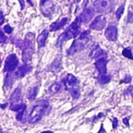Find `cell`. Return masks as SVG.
I'll use <instances>...</instances> for the list:
<instances>
[{"label":"cell","instance_id":"d590c367","mask_svg":"<svg viewBox=\"0 0 133 133\" xmlns=\"http://www.w3.org/2000/svg\"><path fill=\"white\" fill-rule=\"evenodd\" d=\"M48 1H49V0H41V5L43 6Z\"/></svg>","mask_w":133,"mask_h":133},{"label":"cell","instance_id":"ffe728a7","mask_svg":"<svg viewBox=\"0 0 133 133\" xmlns=\"http://www.w3.org/2000/svg\"><path fill=\"white\" fill-rule=\"evenodd\" d=\"M66 83L69 87H75L76 85V83H78L77 79L72 74H68L67 77H66Z\"/></svg>","mask_w":133,"mask_h":133},{"label":"cell","instance_id":"8d00e7d4","mask_svg":"<svg viewBox=\"0 0 133 133\" xmlns=\"http://www.w3.org/2000/svg\"><path fill=\"white\" fill-rule=\"evenodd\" d=\"M7 105H8V104H7V103H5V104H2V105H1V108H2V109H4Z\"/></svg>","mask_w":133,"mask_h":133},{"label":"cell","instance_id":"8992f818","mask_svg":"<svg viewBox=\"0 0 133 133\" xmlns=\"http://www.w3.org/2000/svg\"><path fill=\"white\" fill-rule=\"evenodd\" d=\"M19 65V59L15 54L9 55L5 62L4 71L7 72H12L15 71Z\"/></svg>","mask_w":133,"mask_h":133},{"label":"cell","instance_id":"cb8c5ba5","mask_svg":"<svg viewBox=\"0 0 133 133\" xmlns=\"http://www.w3.org/2000/svg\"><path fill=\"white\" fill-rule=\"evenodd\" d=\"M122 55H123V56H125V58H129V59L133 60L132 53V51H131L130 48H125V49L122 51Z\"/></svg>","mask_w":133,"mask_h":133},{"label":"cell","instance_id":"4fadbf2b","mask_svg":"<svg viewBox=\"0 0 133 133\" xmlns=\"http://www.w3.org/2000/svg\"><path fill=\"white\" fill-rule=\"evenodd\" d=\"M31 67L27 65L26 64H23L20 65L19 68H17V70L15 72L14 75L16 78H23L26 73H28L31 70Z\"/></svg>","mask_w":133,"mask_h":133},{"label":"cell","instance_id":"7c38bea8","mask_svg":"<svg viewBox=\"0 0 133 133\" xmlns=\"http://www.w3.org/2000/svg\"><path fill=\"white\" fill-rule=\"evenodd\" d=\"M90 58L97 59V58H105V56H107V52H105L104 51H103L99 45H97L90 52Z\"/></svg>","mask_w":133,"mask_h":133},{"label":"cell","instance_id":"e0dca14e","mask_svg":"<svg viewBox=\"0 0 133 133\" xmlns=\"http://www.w3.org/2000/svg\"><path fill=\"white\" fill-rule=\"evenodd\" d=\"M14 76L15 75H12L11 72H8L5 78V87L7 89L11 88L14 83Z\"/></svg>","mask_w":133,"mask_h":133},{"label":"cell","instance_id":"d6986e66","mask_svg":"<svg viewBox=\"0 0 133 133\" xmlns=\"http://www.w3.org/2000/svg\"><path fill=\"white\" fill-rule=\"evenodd\" d=\"M37 91H38V89L37 87H34L31 89H30V90L28 91V94H27V98L29 101H34L36 99V97L37 95Z\"/></svg>","mask_w":133,"mask_h":133},{"label":"cell","instance_id":"1f68e13d","mask_svg":"<svg viewBox=\"0 0 133 133\" xmlns=\"http://www.w3.org/2000/svg\"><path fill=\"white\" fill-rule=\"evenodd\" d=\"M97 133H106V131H105V129H104V125H103V124H101V126L100 131H99V132H98Z\"/></svg>","mask_w":133,"mask_h":133},{"label":"cell","instance_id":"5bb4252c","mask_svg":"<svg viewBox=\"0 0 133 133\" xmlns=\"http://www.w3.org/2000/svg\"><path fill=\"white\" fill-rule=\"evenodd\" d=\"M68 20H69V19L67 17H64V18L61 19L59 21L51 23V25L50 26V31H56V30H60L68 23Z\"/></svg>","mask_w":133,"mask_h":133},{"label":"cell","instance_id":"f546056e","mask_svg":"<svg viewBox=\"0 0 133 133\" xmlns=\"http://www.w3.org/2000/svg\"><path fill=\"white\" fill-rule=\"evenodd\" d=\"M112 125H113V129H115L117 128V126L118 125V120L116 118H113Z\"/></svg>","mask_w":133,"mask_h":133},{"label":"cell","instance_id":"d6a6232c","mask_svg":"<svg viewBox=\"0 0 133 133\" xmlns=\"http://www.w3.org/2000/svg\"><path fill=\"white\" fill-rule=\"evenodd\" d=\"M123 123H124L125 125H126L127 126H129V118H125L123 119Z\"/></svg>","mask_w":133,"mask_h":133},{"label":"cell","instance_id":"2e32d148","mask_svg":"<svg viewBox=\"0 0 133 133\" xmlns=\"http://www.w3.org/2000/svg\"><path fill=\"white\" fill-rule=\"evenodd\" d=\"M62 69V62L61 58H56L50 65L48 71L53 72H58Z\"/></svg>","mask_w":133,"mask_h":133},{"label":"cell","instance_id":"44dd1931","mask_svg":"<svg viewBox=\"0 0 133 133\" xmlns=\"http://www.w3.org/2000/svg\"><path fill=\"white\" fill-rule=\"evenodd\" d=\"M24 108H26V104H23V103H21V104H11L10 106H9V109L11 111H16V112H19L21 110H23Z\"/></svg>","mask_w":133,"mask_h":133},{"label":"cell","instance_id":"e575fe53","mask_svg":"<svg viewBox=\"0 0 133 133\" xmlns=\"http://www.w3.org/2000/svg\"><path fill=\"white\" fill-rule=\"evenodd\" d=\"M3 22H4V16H3L2 12H1V22H0V24L2 25V24L3 23Z\"/></svg>","mask_w":133,"mask_h":133},{"label":"cell","instance_id":"30bf717a","mask_svg":"<svg viewBox=\"0 0 133 133\" xmlns=\"http://www.w3.org/2000/svg\"><path fill=\"white\" fill-rule=\"evenodd\" d=\"M107 59L106 58H101L99 59H97L94 65L96 67V69H97L98 72L102 76V75H105L107 73Z\"/></svg>","mask_w":133,"mask_h":133},{"label":"cell","instance_id":"f1b7e54d","mask_svg":"<svg viewBox=\"0 0 133 133\" xmlns=\"http://www.w3.org/2000/svg\"><path fill=\"white\" fill-rule=\"evenodd\" d=\"M131 81H132V77H131V76L126 75L125 77V79H124V82H125V83H131Z\"/></svg>","mask_w":133,"mask_h":133},{"label":"cell","instance_id":"5b68a950","mask_svg":"<svg viewBox=\"0 0 133 133\" xmlns=\"http://www.w3.org/2000/svg\"><path fill=\"white\" fill-rule=\"evenodd\" d=\"M89 41H90V40L81 39V38H79V39L74 41L72 44L71 45V47L68 49L66 54L68 55H74L75 53H77L79 51H83V49L86 48V47L87 46V44H88Z\"/></svg>","mask_w":133,"mask_h":133},{"label":"cell","instance_id":"7a4b0ae2","mask_svg":"<svg viewBox=\"0 0 133 133\" xmlns=\"http://www.w3.org/2000/svg\"><path fill=\"white\" fill-rule=\"evenodd\" d=\"M79 17H77L76 19V20L74 22H72L70 26L58 37L57 42H56V46L57 47H61L63 43L69 39L72 38H75L79 34Z\"/></svg>","mask_w":133,"mask_h":133},{"label":"cell","instance_id":"ab89813d","mask_svg":"<svg viewBox=\"0 0 133 133\" xmlns=\"http://www.w3.org/2000/svg\"><path fill=\"white\" fill-rule=\"evenodd\" d=\"M132 9H133V6H132Z\"/></svg>","mask_w":133,"mask_h":133},{"label":"cell","instance_id":"4dcf8cb0","mask_svg":"<svg viewBox=\"0 0 133 133\" xmlns=\"http://www.w3.org/2000/svg\"><path fill=\"white\" fill-rule=\"evenodd\" d=\"M128 22L129 23H132L133 22V13L129 12L128 15Z\"/></svg>","mask_w":133,"mask_h":133},{"label":"cell","instance_id":"52a82bcc","mask_svg":"<svg viewBox=\"0 0 133 133\" xmlns=\"http://www.w3.org/2000/svg\"><path fill=\"white\" fill-rule=\"evenodd\" d=\"M106 23V17L103 15H99L94 19V21H92V23L90 25V28L95 30H101L104 28Z\"/></svg>","mask_w":133,"mask_h":133},{"label":"cell","instance_id":"83f0119b","mask_svg":"<svg viewBox=\"0 0 133 133\" xmlns=\"http://www.w3.org/2000/svg\"><path fill=\"white\" fill-rule=\"evenodd\" d=\"M6 41H7V37H6V36H5V34H4V33H3V31L2 30V31H1V38H0V42H1L2 44H4L5 42H6Z\"/></svg>","mask_w":133,"mask_h":133},{"label":"cell","instance_id":"74e56055","mask_svg":"<svg viewBox=\"0 0 133 133\" xmlns=\"http://www.w3.org/2000/svg\"><path fill=\"white\" fill-rule=\"evenodd\" d=\"M26 1H27V2H28L30 5H31L32 6L34 5V4H33V2H32V1H31V0H26Z\"/></svg>","mask_w":133,"mask_h":133},{"label":"cell","instance_id":"ac0fdd59","mask_svg":"<svg viewBox=\"0 0 133 133\" xmlns=\"http://www.w3.org/2000/svg\"><path fill=\"white\" fill-rule=\"evenodd\" d=\"M62 88V85L61 83H53L52 85L50 86L49 89H48V92H49V94H55L59 92V90H61Z\"/></svg>","mask_w":133,"mask_h":133},{"label":"cell","instance_id":"d4e9b609","mask_svg":"<svg viewBox=\"0 0 133 133\" xmlns=\"http://www.w3.org/2000/svg\"><path fill=\"white\" fill-rule=\"evenodd\" d=\"M124 10H125V5H121V6L117 9V11H116V12H115V16H116V17H117L118 19H121L122 16L123 15Z\"/></svg>","mask_w":133,"mask_h":133},{"label":"cell","instance_id":"ba28073f","mask_svg":"<svg viewBox=\"0 0 133 133\" xmlns=\"http://www.w3.org/2000/svg\"><path fill=\"white\" fill-rule=\"evenodd\" d=\"M94 10L92 7H86L81 15L79 16V19L80 23H88L92 20L94 16Z\"/></svg>","mask_w":133,"mask_h":133},{"label":"cell","instance_id":"9c48e42d","mask_svg":"<svg viewBox=\"0 0 133 133\" xmlns=\"http://www.w3.org/2000/svg\"><path fill=\"white\" fill-rule=\"evenodd\" d=\"M105 37L110 41H116L118 39V29L114 25H109L104 33Z\"/></svg>","mask_w":133,"mask_h":133},{"label":"cell","instance_id":"7402d4cb","mask_svg":"<svg viewBox=\"0 0 133 133\" xmlns=\"http://www.w3.org/2000/svg\"><path fill=\"white\" fill-rule=\"evenodd\" d=\"M111 79V76H108V75H102L101 76V77L99 78L98 79V83L100 84H106V83H108Z\"/></svg>","mask_w":133,"mask_h":133},{"label":"cell","instance_id":"4316f807","mask_svg":"<svg viewBox=\"0 0 133 133\" xmlns=\"http://www.w3.org/2000/svg\"><path fill=\"white\" fill-rule=\"evenodd\" d=\"M3 30L6 33V34H11L12 33V28L9 25V24H7V25H5L4 27H3Z\"/></svg>","mask_w":133,"mask_h":133},{"label":"cell","instance_id":"836d02e7","mask_svg":"<svg viewBox=\"0 0 133 133\" xmlns=\"http://www.w3.org/2000/svg\"><path fill=\"white\" fill-rule=\"evenodd\" d=\"M19 3H20V6H21V9H23L24 8V5H25V2H24V0H19Z\"/></svg>","mask_w":133,"mask_h":133},{"label":"cell","instance_id":"484cf974","mask_svg":"<svg viewBox=\"0 0 133 133\" xmlns=\"http://www.w3.org/2000/svg\"><path fill=\"white\" fill-rule=\"evenodd\" d=\"M26 108H24L23 110H21L20 111L18 112V114L16 115V120L19 121V122H21L23 120V115H24V113L26 111Z\"/></svg>","mask_w":133,"mask_h":133},{"label":"cell","instance_id":"f35d334b","mask_svg":"<svg viewBox=\"0 0 133 133\" xmlns=\"http://www.w3.org/2000/svg\"><path fill=\"white\" fill-rule=\"evenodd\" d=\"M41 133H54L53 132H51V131H44V132H42Z\"/></svg>","mask_w":133,"mask_h":133},{"label":"cell","instance_id":"3957f363","mask_svg":"<svg viewBox=\"0 0 133 133\" xmlns=\"http://www.w3.org/2000/svg\"><path fill=\"white\" fill-rule=\"evenodd\" d=\"M49 108V104L46 101H41L32 108V111L29 115L28 122L30 124H35L38 122L42 117L45 115Z\"/></svg>","mask_w":133,"mask_h":133},{"label":"cell","instance_id":"603a6c76","mask_svg":"<svg viewBox=\"0 0 133 133\" xmlns=\"http://www.w3.org/2000/svg\"><path fill=\"white\" fill-rule=\"evenodd\" d=\"M69 94H71L72 97L75 100H77L79 96H80V92L79 90V89L77 88H72V89H69Z\"/></svg>","mask_w":133,"mask_h":133},{"label":"cell","instance_id":"277c9868","mask_svg":"<svg viewBox=\"0 0 133 133\" xmlns=\"http://www.w3.org/2000/svg\"><path fill=\"white\" fill-rule=\"evenodd\" d=\"M94 7L96 12L101 13H108L113 10V4L111 0H95Z\"/></svg>","mask_w":133,"mask_h":133},{"label":"cell","instance_id":"8fae6325","mask_svg":"<svg viewBox=\"0 0 133 133\" xmlns=\"http://www.w3.org/2000/svg\"><path fill=\"white\" fill-rule=\"evenodd\" d=\"M9 102L11 104H17L22 103V91L20 87H16L9 97Z\"/></svg>","mask_w":133,"mask_h":133},{"label":"cell","instance_id":"9a60e30c","mask_svg":"<svg viewBox=\"0 0 133 133\" xmlns=\"http://www.w3.org/2000/svg\"><path fill=\"white\" fill-rule=\"evenodd\" d=\"M48 34H49V31L48 30H44L39 34V36L37 37V44L39 48H41L45 45V42L48 37Z\"/></svg>","mask_w":133,"mask_h":133},{"label":"cell","instance_id":"6da1fadb","mask_svg":"<svg viewBox=\"0 0 133 133\" xmlns=\"http://www.w3.org/2000/svg\"><path fill=\"white\" fill-rule=\"evenodd\" d=\"M17 46L22 48L23 61L25 64H26L31 59L34 51V34L32 33H28L26 35L24 41H19Z\"/></svg>","mask_w":133,"mask_h":133}]
</instances>
